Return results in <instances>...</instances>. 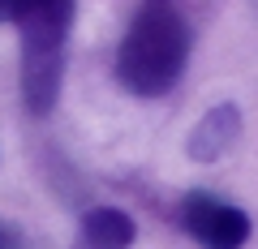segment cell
Wrapping results in <instances>:
<instances>
[{
  "label": "cell",
  "instance_id": "277c9868",
  "mask_svg": "<svg viewBox=\"0 0 258 249\" xmlns=\"http://www.w3.org/2000/svg\"><path fill=\"white\" fill-rule=\"evenodd\" d=\"M241 138V108L237 103H215L211 112H203V120L189 129V142H185V155L194 163H220Z\"/></svg>",
  "mask_w": 258,
  "mask_h": 249
},
{
  "label": "cell",
  "instance_id": "5b68a950",
  "mask_svg": "<svg viewBox=\"0 0 258 249\" xmlns=\"http://www.w3.org/2000/svg\"><path fill=\"white\" fill-rule=\"evenodd\" d=\"M78 232H82V249H129L138 236V223L120 206H91L82 211Z\"/></svg>",
  "mask_w": 258,
  "mask_h": 249
},
{
  "label": "cell",
  "instance_id": "6da1fadb",
  "mask_svg": "<svg viewBox=\"0 0 258 249\" xmlns=\"http://www.w3.org/2000/svg\"><path fill=\"white\" fill-rule=\"evenodd\" d=\"M189 47L194 35L176 0H142L116 43V82L138 99H159L181 82Z\"/></svg>",
  "mask_w": 258,
  "mask_h": 249
},
{
  "label": "cell",
  "instance_id": "8992f818",
  "mask_svg": "<svg viewBox=\"0 0 258 249\" xmlns=\"http://www.w3.org/2000/svg\"><path fill=\"white\" fill-rule=\"evenodd\" d=\"M0 249H18V236L9 228H0Z\"/></svg>",
  "mask_w": 258,
  "mask_h": 249
},
{
  "label": "cell",
  "instance_id": "3957f363",
  "mask_svg": "<svg viewBox=\"0 0 258 249\" xmlns=\"http://www.w3.org/2000/svg\"><path fill=\"white\" fill-rule=\"evenodd\" d=\"M181 228L189 232L194 245H203V249H245L254 223L228 198L194 189V194L181 198Z\"/></svg>",
  "mask_w": 258,
  "mask_h": 249
},
{
  "label": "cell",
  "instance_id": "7a4b0ae2",
  "mask_svg": "<svg viewBox=\"0 0 258 249\" xmlns=\"http://www.w3.org/2000/svg\"><path fill=\"white\" fill-rule=\"evenodd\" d=\"M78 0H5L0 22H13L22 39V103L30 116H47L64 86V52Z\"/></svg>",
  "mask_w": 258,
  "mask_h": 249
}]
</instances>
